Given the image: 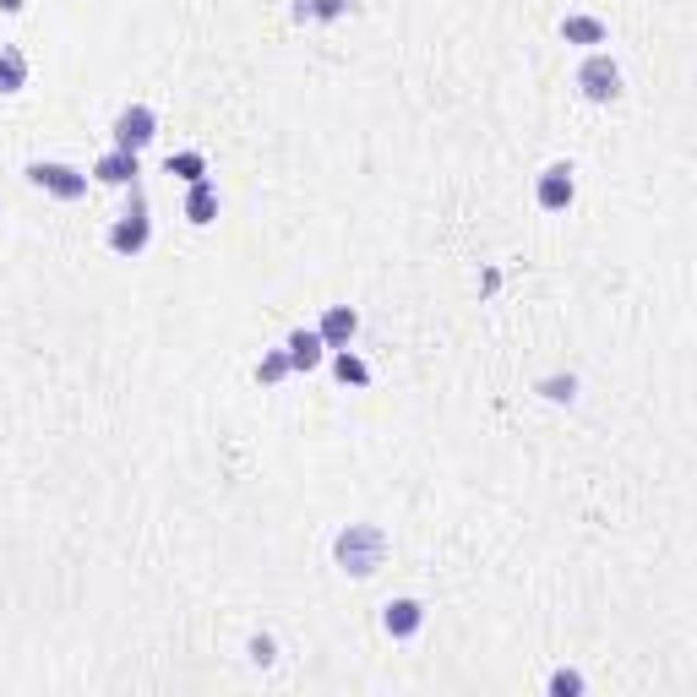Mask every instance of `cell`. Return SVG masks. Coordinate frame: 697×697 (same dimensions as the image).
I'll list each match as a JSON object with an SVG mask.
<instances>
[{
    "label": "cell",
    "mask_w": 697,
    "mask_h": 697,
    "mask_svg": "<svg viewBox=\"0 0 697 697\" xmlns=\"http://www.w3.org/2000/svg\"><path fill=\"white\" fill-rule=\"evenodd\" d=\"M578 88H583L588 104H616V99H621V66H616L610 55H588V61L578 66Z\"/></svg>",
    "instance_id": "277c9868"
},
{
    "label": "cell",
    "mask_w": 697,
    "mask_h": 697,
    "mask_svg": "<svg viewBox=\"0 0 697 697\" xmlns=\"http://www.w3.org/2000/svg\"><path fill=\"white\" fill-rule=\"evenodd\" d=\"M382 626H388V637H415L420 626H426V605L420 599H388L382 605Z\"/></svg>",
    "instance_id": "9c48e42d"
},
{
    "label": "cell",
    "mask_w": 697,
    "mask_h": 697,
    "mask_svg": "<svg viewBox=\"0 0 697 697\" xmlns=\"http://www.w3.org/2000/svg\"><path fill=\"white\" fill-rule=\"evenodd\" d=\"M316 332H321L327 348H348V338L360 332V311H355V305H327V316H321Z\"/></svg>",
    "instance_id": "30bf717a"
},
{
    "label": "cell",
    "mask_w": 697,
    "mask_h": 697,
    "mask_svg": "<svg viewBox=\"0 0 697 697\" xmlns=\"http://www.w3.org/2000/svg\"><path fill=\"white\" fill-rule=\"evenodd\" d=\"M550 692H556V697H572V692H583V675H578V670H556V675H550Z\"/></svg>",
    "instance_id": "ac0fdd59"
},
{
    "label": "cell",
    "mask_w": 697,
    "mask_h": 697,
    "mask_svg": "<svg viewBox=\"0 0 697 697\" xmlns=\"http://www.w3.org/2000/svg\"><path fill=\"white\" fill-rule=\"evenodd\" d=\"M534 197H540V207H545V213H567V207H572V197H578V180H572V164H550V169L540 175V186H534Z\"/></svg>",
    "instance_id": "8992f818"
},
{
    "label": "cell",
    "mask_w": 697,
    "mask_h": 697,
    "mask_svg": "<svg viewBox=\"0 0 697 697\" xmlns=\"http://www.w3.org/2000/svg\"><path fill=\"white\" fill-rule=\"evenodd\" d=\"M382 556H388V534H382L377 523H348V529H338V540H332V561H338L348 578H371V572L382 567Z\"/></svg>",
    "instance_id": "6da1fadb"
},
{
    "label": "cell",
    "mask_w": 697,
    "mask_h": 697,
    "mask_svg": "<svg viewBox=\"0 0 697 697\" xmlns=\"http://www.w3.org/2000/svg\"><path fill=\"white\" fill-rule=\"evenodd\" d=\"M164 169H169V175H180L186 186H191V180H207V159H202L197 148H186V153H169V164H164Z\"/></svg>",
    "instance_id": "2e32d148"
},
{
    "label": "cell",
    "mask_w": 697,
    "mask_h": 697,
    "mask_svg": "<svg viewBox=\"0 0 697 697\" xmlns=\"http://www.w3.org/2000/svg\"><path fill=\"white\" fill-rule=\"evenodd\" d=\"M561 39H567V45H605V39H610V28H605L599 17L572 12V17H561Z\"/></svg>",
    "instance_id": "4fadbf2b"
},
{
    "label": "cell",
    "mask_w": 697,
    "mask_h": 697,
    "mask_svg": "<svg viewBox=\"0 0 697 697\" xmlns=\"http://www.w3.org/2000/svg\"><path fill=\"white\" fill-rule=\"evenodd\" d=\"M283 348H289V371H316V366L327 360V343H321L316 327H294V332L283 338Z\"/></svg>",
    "instance_id": "52a82bcc"
},
{
    "label": "cell",
    "mask_w": 697,
    "mask_h": 697,
    "mask_svg": "<svg viewBox=\"0 0 697 697\" xmlns=\"http://www.w3.org/2000/svg\"><path fill=\"white\" fill-rule=\"evenodd\" d=\"M283 377H289V348H267V355L256 360V382L262 388H278Z\"/></svg>",
    "instance_id": "e0dca14e"
},
{
    "label": "cell",
    "mask_w": 697,
    "mask_h": 697,
    "mask_svg": "<svg viewBox=\"0 0 697 697\" xmlns=\"http://www.w3.org/2000/svg\"><path fill=\"white\" fill-rule=\"evenodd\" d=\"M251 659L256 664H273V637H251Z\"/></svg>",
    "instance_id": "d6986e66"
},
{
    "label": "cell",
    "mask_w": 697,
    "mask_h": 697,
    "mask_svg": "<svg viewBox=\"0 0 697 697\" xmlns=\"http://www.w3.org/2000/svg\"><path fill=\"white\" fill-rule=\"evenodd\" d=\"M332 377L343 388H371V366L355 355V348H332Z\"/></svg>",
    "instance_id": "7c38bea8"
},
{
    "label": "cell",
    "mask_w": 697,
    "mask_h": 697,
    "mask_svg": "<svg viewBox=\"0 0 697 697\" xmlns=\"http://www.w3.org/2000/svg\"><path fill=\"white\" fill-rule=\"evenodd\" d=\"M545 398H556V404H567V398H572V377H567V382H545Z\"/></svg>",
    "instance_id": "ffe728a7"
},
{
    "label": "cell",
    "mask_w": 697,
    "mask_h": 697,
    "mask_svg": "<svg viewBox=\"0 0 697 697\" xmlns=\"http://www.w3.org/2000/svg\"><path fill=\"white\" fill-rule=\"evenodd\" d=\"M348 12V0H294V23H332Z\"/></svg>",
    "instance_id": "9a60e30c"
},
{
    "label": "cell",
    "mask_w": 697,
    "mask_h": 697,
    "mask_svg": "<svg viewBox=\"0 0 697 697\" xmlns=\"http://www.w3.org/2000/svg\"><path fill=\"white\" fill-rule=\"evenodd\" d=\"M23 7H28V0H0V12H7V17H17Z\"/></svg>",
    "instance_id": "44dd1931"
},
{
    "label": "cell",
    "mask_w": 697,
    "mask_h": 697,
    "mask_svg": "<svg viewBox=\"0 0 697 697\" xmlns=\"http://www.w3.org/2000/svg\"><path fill=\"white\" fill-rule=\"evenodd\" d=\"M213 218H218V186L213 180H191V191H186V224L207 229Z\"/></svg>",
    "instance_id": "8fae6325"
},
{
    "label": "cell",
    "mask_w": 697,
    "mask_h": 697,
    "mask_svg": "<svg viewBox=\"0 0 697 697\" xmlns=\"http://www.w3.org/2000/svg\"><path fill=\"white\" fill-rule=\"evenodd\" d=\"M137 175H142V153H126V148H110L93 164V180L99 186H137Z\"/></svg>",
    "instance_id": "ba28073f"
},
{
    "label": "cell",
    "mask_w": 697,
    "mask_h": 697,
    "mask_svg": "<svg viewBox=\"0 0 697 697\" xmlns=\"http://www.w3.org/2000/svg\"><path fill=\"white\" fill-rule=\"evenodd\" d=\"M28 180H34L39 191H50L55 202H83L93 175H83V169H72V164H55V159H34V164H28Z\"/></svg>",
    "instance_id": "3957f363"
},
{
    "label": "cell",
    "mask_w": 697,
    "mask_h": 697,
    "mask_svg": "<svg viewBox=\"0 0 697 697\" xmlns=\"http://www.w3.org/2000/svg\"><path fill=\"white\" fill-rule=\"evenodd\" d=\"M28 88V55L23 50H0V99H12Z\"/></svg>",
    "instance_id": "5bb4252c"
},
{
    "label": "cell",
    "mask_w": 697,
    "mask_h": 697,
    "mask_svg": "<svg viewBox=\"0 0 697 697\" xmlns=\"http://www.w3.org/2000/svg\"><path fill=\"white\" fill-rule=\"evenodd\" d=\"M148 240H153L148 197H142V186H131V207L110 224V251H121V256H142V251H148Z\"/></svg>",
    "instance_id": "7a4b0ae2"
},
{
    "label": "cell",
    "mask_w": 697,
    "mask_h": 697,
    "mask_svg": "<svg viewBox=\"0 0 697 697\" xmlns=\"http://www.w3.org/2000/svg\"><path fill=\"white\" fill-rule=\"evenodd\" d=\"M115 148H126V153H142L153 137H159V115L148 110V104H126L121 115H115Z\"/></svg>",
    "instance_id": "5b68a950"
}]
</instances>
